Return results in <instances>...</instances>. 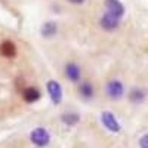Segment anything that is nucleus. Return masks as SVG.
I'll use <instances>...</instances> for the list:
<instances>
[{
  "label": "nucleus",
  "instance_id": "1a4fd4ad",
  "mask_svg": "<svg viewBox=\"0 0 148 148\" xmlns=\"http://www.w3.org/2000/svg\"><path fill=\"white\" fill-rule=\"evenodd\" d=\"M79 93L80 96L83 98L84 101H90L93 95H95V88H93V84L89 83V82H83L79 84Z\"/></svg>",
  "mask_w": 148,
  "mask_h": 148
},
{
  "label": "nucleus",
  "instance_id": "0eeeda50",
  "mask_svg": "<svg viewBox=\"0 0 148 148\" xmlns=\"http://www.w3.org/2000/svg\"><path fill=\"white\" fill-rule=\"evenodd\" d=\"M64 74L65 77L73 82V83H79L80 82V77H82V70L80 67L76 64V62H68L64 68Z\"/></svg>",
  "mask_w": 148,
  "mask_h": 148
},
{
  "label": "nucleus",
  "instance_id": "6e6552de",
  "mask_svg": "<svg viewBox=\"0 0 148 148\" xmlns=\"http://www.w3.org/2000/svg\"><path fill=\"white\" fill-rule=\"evenodd\" d=\"M22 98H24L25 102L34 104V102H37L42 98V93H40V90L37 88H34V86H27V88L22 89Z\"/></svg>",
  "mask_w": 148,
  "mask_h": 148
},
{
  "label": "nucleus",
  "instance_id": "f257e3e1",
  "mask_svg": "<svg viewBox=\"0 0 148 148\" xmlns=\"http://www.w3.org/2000/svg\"><path fill=\"white\" fill-rule=\"evenodd\" d=\"M30 142L34 147L39 148H45L51 142V133L47 132V129L45 127H36L30 132Z\"/></svg>",
  "mask_w": 148,
  "mask_h": 148
},
{
  "label": "nucleus",
  "instance_id": "9d476101",
  "mask_svg": "<svg viewBox=\"0 0 148 148\" xmlns=\"http://www.w3.org/2000/svg\"><path fill=\"white\" fill-rule=\"evenodd\" d=\"M56 33H58V25H56V22H53V21L45 22L42 25V28H40V34L45 37V39H51V37L56 36Z\"/></svg>",
  "mask_w": 148,
  "mask_h": 148
},
{
  "label": "nucleus",
  "instance_id": "20e7f679",
  "mask_svg": "<svg viewBox=\"0 0 148 148\" xmlns=\"http://www.w3.org/2000/svg\"><path fill=\"white\" fill-rule=\"evenodd\" d=\"M46 89H47L49 96H51V101L55 105H59L62 102V88H61V84L56 80H49L46 84Z\"/></svg>",
  "mask_w": 148,
  "mask_h": 148
},
{
  "label": "nucleus",
  "instance_id": "4468645a",
  "mask_svg": "<svg viewBox=\"0 0 148 148\" xmlns=\"http://www.w3.org/2000/svg\"><path fill=\"white\" fill-rule=\"evenodd\" d=\"M139 148H148V133L139 138Z\"/></svg>",
  "mask_w": 148,
  "mask_h": 148
},
{
  "label": "nucleus",
  "instance_id": "39448f33",
  "mask_svg": "<svg viewBox=\"0 0 148 148\" xmlns=\"http://www.w3.org/2000/svg\"><path fill=\"white\" fill-rule=\"evenodd\" d=\"M105 8L108 14H111L119 19L125 16V6H123L120 0H105Z\"/></svg>",
  "mask_w": 148,
  "mask_h": 148
},
{
  "label": "nucleus",
  "instance_id": "ddd939ff",
  "mask_svg": "<svg viewBox=\"0 0 148 148\" xmlns=\"http://www.w3.org/2000/svg\"><path fill=\"white\" fill-rule=\"evenodd\" d=\"M61 121H62L65 126L73 127V126H76L77 123L80 121V116H79L77 113H73V111H70V113H64L62 116H61Z\"/></svg>",
  "mask_w": 148,
  "mask_h": 148
},
{
  "label": "nucleus",
  "instance_id": "2eb2a0df",
  "mask_svg": "<svg viewBox=\"0 0 148 148\" xmlns=\"http://www.w3.org/2000/svg\"><path fill=\"white\" fill-rule=\"evenodd\" d=\"M68 2H70L71 5H83L86 0H68Z\"/></svg>",
  "mask_w": 148,
  "mask_h": 148
},
{
  "label": "nucleus",
  "instance_id": "423d86ee",
  "mask_svg": "<svg viewBox=\"0 0 148 148\" xmlns=\"http://www.w3.org/2000/svg\"><path fill=\"white\" fill-rule=\"evenodd\" d=\"M99 24H101V27L105 31H116L120 27V19L116 18V16H113L111 14H108V12H105L104 16L99 21Z\"/></svg>",
  "mask_w": 148,
  "mask_h": 148
},
{
  "label": "nucleus",
  "instance_id": "9b49d317",
  "mask_svg": "<svg viewBox=\"0 0 148 148\" xmlns=\"http://www.w3.org/2000/svg\"><path fill=\"white\" fill-rule=\"evenodd\" d=\"M0 53H2L3 56H6V58H14L16 55V46H15V43L10 42V40L3 42L2 45H0Z\"/></svg>",
  "mask_w": 148,
  "mask_h": 148
},
{
  "label": "nucleus",
  "instance_id": "f8f14e48",
  "mask_svg": "<svg viewBox=\"0 0 148 148\" xmlns=\"http://www.w3.org/2000/svg\"><path fill=\"white\" fill-rule=\"evenodd\" d=\"M127 98H129V101H130L132 104L139 105V104H142V102L145 101V92H144L142 89H139V88H133V89L129 92Z\"/></svg>",
  "mask_w": 148,
  "mask_h": 148
},
{
  "label": "nucleus",
  "instance_id": "7ed1b4c3",
  "mask_svg": "<svg viewBox=\"0 0 148 148\" xmlns=\"http://www.w3.org/2000/svg\"><path fill=\"white\" fill-rule=\"evenodd\" d=\"M105 92H107V96L110 98V99H120V98H123V95H125V86H123V83L120 80H110L107 83V88H105Z\"/></svg>",
  "mask_w": 148,
  "mask_h": 148
},
{
  "label": "nucleus",
  "instance_id": "f03ea898",
  "mask_svg": "<svg viewBox=\"0 0 148 148\" xmlns=\"http://www.w3.org/2000/svg\"><path fill=\"white\" fill-rule=\"evenodd\" d=\"M101 123L111 133H120V130H121V125L116 119V116L113 113H110V111H104V113L101 114Z\"/></svg>",
  "mask_w": 148,
  "mask_h": 148
}]
</instances>
